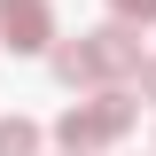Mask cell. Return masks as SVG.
Instances as JSON below:
<instances>
[{
    "mask_svg": "<svg viewBox=\"0 0 156 156\" xmlns=\"http://www.w3.org/2000/svg\"><path fill=\"white\" fill-rule=\"evenodd\" d=\"M39 140L47 133H39L31 117H0V156H39Z\"/></svg>",
    "mask_w": 156,
    "mask_h": 156,
    "instance_id": "5",
    "label": "cell"
},
{
    "mask_svg": "<svg viewBox=\"0 0 156 156\" xmlns=\"http://www.w3.org/2000/svg\"><path fill=\"white\" fill-rule=\"evenodd\" d=\"M117 23H156V0H109Z\"/></svg>",
    "mask_w": 156,
    "mask_h": 156,
    "instance_id": "6",
    "label": "cell"
},
{
    "mask_svg": "<svg viewBox=\"0 0 156 156\" xmlns=\"http://www.w3.org/2000/svg\"><path fill=\"white\" fill-rule=\"evenodd\" d=\"M125 133H133V101L117 94V86H101L94 101H70V109L55 117L62 156H94V148H109V140H125Z\"/></svg>",
    "mask_w": 156,
    "mask_h": 156,
    "instance_id": "1",
    "label": "cell"
},
{
    "mask_svg": "<svg viewBox=\"0 0 156 156\" xmlns=\"http://www.w3.org/2000/svg\"><path fill=\"white\" fill-rule=\"evenodd\" d=\"M47 62H55L62 86H101V78H94V55H86V39H55V47H47Z\"/></svg>",
    "mask_w": 156,
    "mask_h": 156,
    "instance_id": "4",
    "label": "cell"
},
{
    "mask_svg": "<svg viewBox=\"0 0 156 156\" xmlns=\"http://www.w3.org/2000/svg\"><path fill=\"white\" fill-rule=\"evenodd\" d=\"M133 86H140V94L156 101V55H148V62H140V70H133Z\"/></svg>",
    "mask_w": 156,
    "mask_h": 156,
    "instance_id": "7",
    "label": "cell"
},
{
    "mask_svg": "<svg viewBox=\"0 0 156 156\" xmlns=\"http://www.w3.org/2000/svg\"><path fill=\"white\" fill-rule=\"evenodd\" d=\"M0 47L8 55H47L55 47V8L47 0H0Z\"/></svg>",
    "mask_w": 156,
    "mask_h": 156,
    "instance_id": "2",
    "label": "cell"
},
{
    "mask_svg": "<svg viewBox=\"0 0 156 156\" xmlns=\"http://www.w3.org/2000/svg\"><path fill=\"white\" fill-rule=\"evenodd\" d=\"M86 55H94V78H133L140 62V39H133V23H101V31H86Z\"/></svg>",
    "mask_w": 156,
    "mask_h": 156,
    "instance_id": "3",
    "label": "cell"
}]
</instances>
